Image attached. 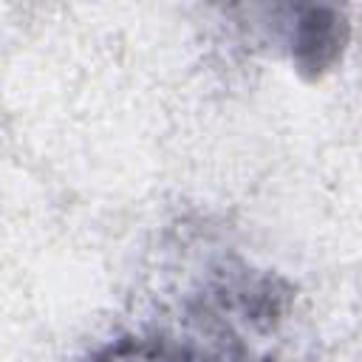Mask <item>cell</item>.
<instances>
[{
    "instance_id": "obj_1",
    "label": "cell",
    "mask_w": 362,
    "mask_h": 362,
    "mask_svg": "<svg viewBox=\"0 0 362 362\" xmlns=\"http://www.w3.org/2000/svg\"><path fill=\"white\" fill-rule=\"evenodd\" d=\"M348 23L342 11L322 8V6H305L294 8L291 23V59L297 71L308 79H320L339 57L348 42Z\"/></svg>"
},
{
    "instance_id": "obj_2",
    "label": "cell",
    "mask_w": 362,
    "mask_h": 362,
    "mask_svg": "<svg viewBox=\"0 0 362 362\" xmlns=\"http://www.w3.org/2000/svg\"><path fill=\"white\" fill-rule=\"evenodd\" d=\"M88 362H249L221 348L184 339L178 334H127L99 348Z\"/></svg>"
}]
</instances>
